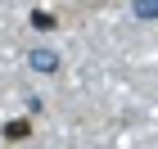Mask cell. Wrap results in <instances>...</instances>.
I'll use <instances>...</instances> for the list:
<instances>
[{
	"mask_svg": "<svg viewBox=\"0 0 158 149\" xmlns=\"http://www.w3.org/2000/svg\"><path fill=\"white\" fill-rule=\"evenodd\" d=\"M32 68H41V72H54V68H59V54H54V50H32Z\"/></svg>",
	"mask_w": 158,
	"mask_h": 149,
	"instance_id": "obj_1",
	"label": "cell"
}]
</instances>
